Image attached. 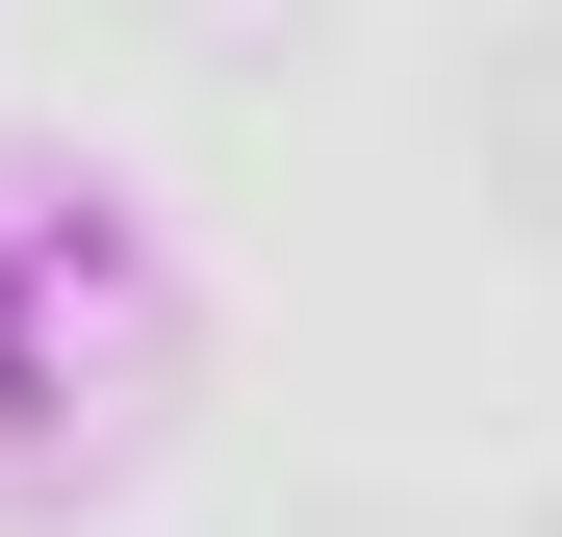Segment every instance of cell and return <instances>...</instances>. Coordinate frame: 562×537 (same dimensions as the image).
I'll list each match as a JSON object with an SVG mask.
<instances>
[{
  "label": "cell",
  "mask_w": 562,
  "mask_h": 537,
  "mask_svg": "<svg viewBox=\"0 0 562 537\" xmlns=\"http://www.w3.org/2000/svg\"><path fill=\"white\" fill-rule=\"evenodd\" d=\"M486 179L562 231V26H512V52H486Z\"/></svg>",
  "instance_id": "obj_1"
},
{
  "label": "cell",
  "mask_w": 562,
  "mask_h": 537,
  "mask_svg": "<svg viewBox=\"0 0 562 537\" xmlns=\"http://www.w3.org/2000/svg\"><path fill=\"white\" fill-rule=\"evenodd\" d=\"M537 537H562V512H537Z\"/></svg>",
  "instance_id": "obj_2"
}]
</instances>
